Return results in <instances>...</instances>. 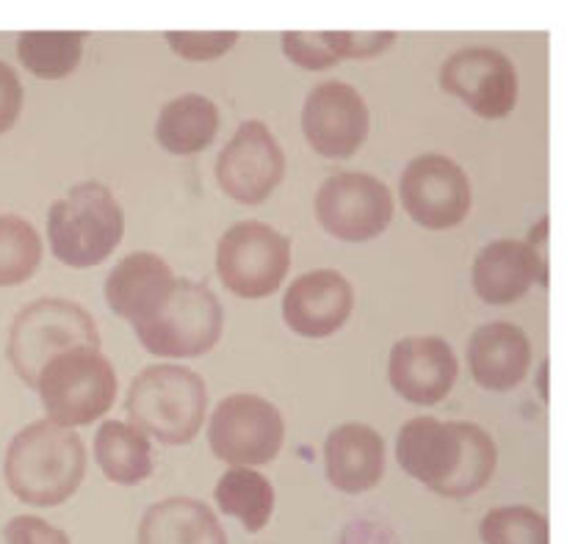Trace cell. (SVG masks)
Wrapping results in <instances>:
<instances>
[{
	"label": "cell",
	"instance_id": "obj_1",
	"mask_svg": "<svg viewBox=\"0 0 567 544\" xmlns=\"http://www.w3.org/2000/svg\"><path fill=\"white\" fill-rule=\"evenodd\" d=\"M396 462L435 495L471 498L496 473L498 448L476 423L413 418L396 437Z\"/></svg>",
	"mask_w": 567,
	"mask_h": 544
},
{
	"label": "cell",
	"instance_id": "obj_2",
	"mask_svg": "<svg viewBox=\"0 0 567 544\" xmlns=\"http://www.w3.org/2000/svg\"><path fill=\"white\" fill-rule=\"evenodd\" d=\"M3 475L11 495L25 506H61L86 479V448L66 426L33 420L9 442Z\"/></svg>",
	"mask_w": 567,
	"mask_h": 544
},
{
	"label": "cell",
	"instance_id": "obj_3",
	"mask_svg": "<svg viewBox=\"0 0 567 544\" xmlns=\"http://www.w3.org/2000/svg\"><path fill=\"white\" fill-rule=\"evenodd\" d=\"M125 213L114 191L97 180L72 186L48 210V241L55 260L70 269H94L120 247Z\"/></svg>",
	"mask_w": 567,
	"mask_h": 544
},
{
	"label": "cell",
	"instance_id": "obj_4",
	"mask_svg": "<svg viewBox=\"0 0 567 544\" xmlns=\"http://www.w3.org/2000/svg\"><path fill=\"white\" fill-rule=\"evenodd\" d=\"M127 418L161 446H188L199 435L208 412L203 376L183 365H150L125 398Z\"/></svg>",
	"mask_w": 567,
	"mask_h": 544
},
{
	"label": "cell",
	"instance_id": "obj_5",
	"mask_svg": "<svg viewBox=\"0 0 567 544\" xmlns=\"http://www.w3.org/2000/svg\"><path fill=\"white\" fill-rule=\"evenodd\" d=\"M116 370L100 348L78 346L55 354L37 376L44 412L53 423L78 429L103 418L116 398Z\"/></svg>",
	"mask_w": 567,
	"mask_h": 544
},
{
	"label": "cell",
	"instance_id": "obj_6",
	"mask_svg": "<svg viewBox=\"0 0 567 544\" xmlns=\"http://www.w3.org/2000/svg\"><path fill=\"white\" fill-rule=\"evenodd\" d=\"M100 348V332L92 313L70 299H37L14 315L9 326L6 357L28 387L55 354L66 348Z\"/></svg>",
	"mask_w": 567,
	"mask_h": 544
},
{
	"label": "cell",
	"instance_id": "obj_7",
	"mask_svg": "<svg viewBox=\"0 0 567 544\" xmlns=\"http://www.w3.org/2000/svg\"><path fill=\"white\" fill-rule=\"evenodd\" d=\"M225 310L205 282L177 276L169 296L147 324L136 326L144 352L166 359H194L221 341Z\"/></svg>",
	"mask_w": 567,
	"mask_h": 544
},
{
	"label": "cell",
	"instance_id": "obj_8",
	"mask_svg": "<svg viewBox=\"0 0 567 544\" xmlns=\"http://www.w3.org/2000/svg\"><path fill=\"white\" fill-rule=\"evenodd\" d=\"M291 271V241L264 221H238L216 247V274L238 299H269Z\"/></svg>",
	"mask_w": 567,
	"mask_h": 544
},
{
	"label": "cell",
	"instance_id": "obj_9",
	"mask_svg": "<svg viewBox=\"0 0 567 544\" xmlns=\"http://www.w3.org/2000/svg\"><path fill=\"white\" fill-rule=\"evenodd\" d=\"M286 442L282 412L255 393H236L216 404L208 423V446L230 468L275 462Z\"/></svg>",
	"mask_w": 567,
	"mask_h": 544
},
{
	"label": "cell",
	"instance_id": "obj_10",
	"mask_svg": "<svg viewBox=\"0 0 567 544\" xmlns=\"http://www.w3.org/2000/svg\"><path fill=\"white\" fill-rule=\"evenodd\" d=\"M316 221L343 243L374 241L393 221V193L365 171H338L316 191Z\"/></svg>",
	"mask_w": 567,
	"mask_h": 544
},
{
	"label": "cell",
	"instance_id": "obj_11",
	"mask_svg": "<svg viewBox=\"0 0 567 544\" xmlns=\"http://www.w3.org/2000/svg\"><path fill=\"white\" fill-rule=\"evenodd\" d=\"M399 197L415 224L435 232L463 224L474 202L463 166L437 153L419 155L404 166Z\"/></svg>",
	"mask_w": 567,
	"mask_h": 544
},
{
	"label": "cell",
	"instance_id": "obj_12",
	"mask_svg": "<svg viewBox=\"0 0 567 544\" xmlns=\"http://www.w3.org/2000/svg\"><path fill=\"white\" fill-rule=\"evenodd\" d=\"M286 177V153L269 125L247 119L216 158V182L238 205H260Z\"/></svg>",
	"mask_w": 567,
	"mask_h": 544
},
{
	"label": "cell",
	"instance_id": "obj_13",
	"mask_svg": "<svg viewBox=\"0 0 567 544\" xmlns=\"http://www.w3.org/2000/svg\"><path fill=\"white\" fill-rule=\"evenodd\" d=\"M441 88L482 119H504L518 103V72L502 50L463 48L443 61Z\"/></svg>",
	"mask_w": 567,
	"mask_h": 544
},
{
	"label": "cell",
	"instance_id": "obj_14",
	"mask_svg": "<svg viewBox=\"0 0 567 544\" xmlns=\"http://www.w3.org/2000/svg\"><path fill=\"white\" fill-rule=\"evenodd\" d=\"M369 130V105L358 88L343 81H324L310 88L302 108V133L321 158H352Z\"/></svg>",
	"mask_w": 567,
	"mask_h": 544
},
{
	"label": "cell",
	"instance_id": "obj_15",
	"mask_svg": "<svg viewBox=\"0 0 567 544\" xmlns=\"http://www.w3.org/2000/svg\"><path fill=\"white\" fill-rule=\"evenodd\" d=\"M460 376L454 348L443 337H402L388 357V381L393 393L415 407H435L446 401Z\"/></svg>",
	"mask_w": 567,
	"mask_h": 544
},
{
	"label": "cell",
	"instance_id": "obj_16",
	"mask_svg": "<svg viewBox=\"0 0 567 544\" xmlns=\"http://www.w3.org/2000/svg\"><path fill=\"white\" fill-rule=\"evenodd\" d=\"M354 310V287L332 269L297 276L282 296V321L299 337L321 341L347 326Z\"/></svg>",
	"mask_w": 567,
	"mask_h": 544
},
{
	"label": "cell",
	"instance_id": "obj_17",
	"mask_svg": "<svg viewBox=\"0 0 567 544\" xmlns=\"http://www.w3.org/2000/svg\"><path fill=\"white\" fill-rule=\"evenodd\" d=\"M471 285L476 296L491 307H509L535 285H548V265L535 247L504 238L487 243L476 254Z\"/></svg>",
	"mask_w": 567,
	"mask_h": 544
},
{
	"label": "cell",
	"instance_id": "obj_18",
	"mask_svg": "<svg viewBox=\"0 0 567 544\" xmlns=\"http://www.w3.org/2000/svg\"><path fill=\"white\" fill-rule=\"evenodd\" d=\"M177 276L169 263L155 252H133L111 269L105 280V302L111 313L136 326L147 324L169 296Z\"/></svg>",
	"mask_w": 567,
	"mask_h": 544
},
{
	"label": "cell",
	"instance_id": "obj_19",
	"mask_svg": "<svg viewBox=\"0 0 567 544\" xmlns=\"http://www.w3.org/2000/svg\"><path fill=\"white\" fill-rule=\"evenodd\" d=\"M471 376L482 390L509 393L529 376L532 341L520 326L491 321L468 341Z\"/></svg>",
	"mask_w": 567,
	"mask_h": 544
},
{
	"label": "cell",
	"instance_id": "obj_20",
	"mask_svg": "<svg viewBox=\"0 0 567 544\" xmlns=\"http://www.w3.org/2000/svg\"><path fill=\"white\" fill-rule=\"evenodd\" d=\"M385 440L365 423H343L324 442L327 481L338 492L363 495L385 475Z\"/></svg>",
	"mask_w": 567,
	"mask_h": 544
},
{
	"label": "cell",
	"instance_id": "obj_21",
	"mask_svg": "<svg viewBox=\"0 0 567 544\" xmlns=\"http://www.w3.org/2000/svg\"><path fill=\"white\" fill-rule=\"evenodd\" d=\"M138 544H227V536L203 501L166 498L144 512Z\"/></svg>",
	"mask_w": 567,
	"mask_h": 544
},
{
	"label": "cell",
	"instance_id": "obj_22",
	"mask_svg": "<svg viewBox=\"0 0 567 544\" xmlns=\"http://www.w3.org/2000/svg\"><path fill=\"white\" fill-rule=\"evenodd\" d=\"M219 108L197 92L181 94L161 108L155 138L169 155H197L219 136Z\"/></svg>",
	"mask_w": 567,
	"mask_h": 544
},
{
	"label": "cell",
	"instance_id": "obj_23",
	"mask_svg": "<svg viewBox=\"0 0 567 544\" xmlns=\"http://www.w3.org/2000/svg\"><path fill=\"white\" fill-rule=\"evenodd\" d=\"M94 459L105 479L120 487H136L153 473L150 437L122 420H103L94 435Z\"/></svg>",
	"mask_w": 567,
	"mask_h": 544
},
{
	"label": "cell",
	"instance_id": "obj_24",
	"mask_svg": "<svg viewBox=\"0 0 567 544\" xmlns=\"http://www.w3.org/2000/svg\"><path fill=\"white\" fill-rule=\"evenodd\" d=\"M216 503L221 514L241 520L249 534H258L275 512V487L258 470L230 468L216 484Z\"/></svg>",
	"mask_w": 567,
	"mask_h": 544
},
{
	"label": "cell",
	"instance_id": "obj_25",
	"mask_svg": "<svg viewBox=\"0 0 567 544\" xmlns=\"http://www.w3.org/2000/svg\"><path fill=\"white\" fill-rule=\"evenodd\" d=\"M83 42L81 31H25L17 36V59L33 77L61 81L81 64Z\"/></svg>",
	"mask_w": 567,
	"mask_h": 544
},
{
	"label": "cell",
	"instance_id": "obj_26",
	"mask_svg": "<svg viewBox=\"0 0 567 544\" xmlns=\"http://www.w3.org/2000/svg\"><path fill=\"white\" fill-rule=\"evenodd\" d=\"M42 265V238L37 227L14 213L0 216V287H17Z\"/></svg>",
	"mask_w": 567,
	"mask_h": 544
},
{
	"label": "cell",
	"instance_id": "obj_27",
	"mask_svg": "<svg viewBox=\"0 0 567 544\" xmlns=\"http://www.w3.org/2000/svg\"><path fill=\"white\" fill-rule=\"evenodd\" d=\"M485 544H551V529L540 512L529 506H498L482 520Z\"/></svg>",
	"mask_w": 567,
	"mask_h": 544
},
{
	"label": "cell",
	"instance_id": "obj_28",
	"mask_svg": "<svg viewBox=\"0 0 567 544\" xmlns=\"http://www.w3.org/2000/svg\"><path fill=\"white\" fill-rule=\"evenodd\" d=\"M282 53L291 64L308 72H324L341 64L330 31H286L282 33Z\"/></svg>",
	"mask_w": 567,
	"mask_h": 544
},
{
	"label": "cell",
	"instance_id": "obj_29",
	"mask_svg": "<svg viewBox=\"0 0 567 544\" xmlns=\"http://www.w3.org/2000/svg\"><path fill=\"white\" fill-rule=\"evenodd\" d=\"M166 44L183 61H216L238 44V31H166Z\"/></svg>",
	"mask_w": 567,
	"mask_h": 544
},
{
	"label": "cell",
	"instance_id": "obj_30",
	"mask_svg": "<svg viewBox=\"0 0 567 544\" xmlns=\"http://www.w3.org/2000/svg\"><path fill=\"white\" fill-rule=\"evenodd\" d=\"M332 44L343 59H377L396 44L393 31H330Z\"/></svg>",
	"mask_w": 567,
	"mask_h": 544
},
{
	"label": "cell",
	"instance_id": "obj_31",
	"mask_svg": "<svg viewBox=\"0 0 567 544\" xmlns=\"http://www.w3.org/2000/svg\"><path fill=\"white\" fill-rule=\"evenodd\" d=\"M6 544H70V536L61 529L50 525L48 520L33 517V514H20L9 520L3 529Z\"/></svg>",
	"mask_w": 567,
	"mask_h": 544
},
{
	"label": "cell",
	"instance_id": "obj_32",
	"mask_svg": "<svg viewBox=\"0 0 567 544\" xmlns=\"http://www.w3.org/2000/svg\"><path fill=\"white\" fill-rule=\"evenodd\" d=\"M22 100H25V92H22L14 66L0 61V136L17 125L22 114Z\"/></svg>",
	"mask_w": 567,
	"mask_h": 544
},
{
	"label": "cell",
	"instance_id": "obj_33",
	"mask_svg": "<svg viewBox=\"0 0 567 544\" xmlns=\"http://www.w3.org/2000/svg\"><path fill=\"white\" fill-rule=\"evenodd\" d=\"M546 238H548V219H546V216H543V219L537 221L535 230H532L529 241H526V243H529V247H535V249H537V247H540L543 241H546Z\"/></svg>",
	"mask_w": 567,
	"mask_h": 544
},
{
	"label": "cell",
	"instance_id": "obj_34",
	"mask_svg": "<svg viewBox=\"0 0 567 544\" xmlns=\"http://www.w3.org/2000/svg\"><path fill=\"white\" fill-rule=\"evenodd\" d=\"M540 396L548 401V363L540 365Z\"/></svg>",
	"mask_w": 567,
	"mask_h": 544
}]
</instances>
